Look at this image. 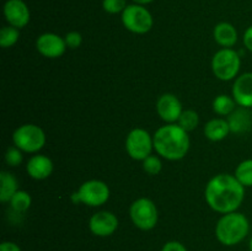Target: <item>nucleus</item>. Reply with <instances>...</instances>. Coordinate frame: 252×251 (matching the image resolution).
<instances>
[{"label":"nucleus","instance_id":"1","mask_svg":"<svg viewBox=\"0 0 252 251\" xmlns=\"http://www.w3.org/2000/svg\"><path fill=\"white\" fill-rule=\"evenodd\" d=\"M206 201L213 211L226 214L236 212L245 197V187L235 176L219 174L206 187Z\"/></svg>","mask_w":252,"mask_h":251},{"label":"nucleus","instance_id":"2","mask_svg":"<svg viewBox=\"0 0 252 251\" xmlns=\"http://www.w3.org/2000/svg\"><path fill=\"white\" fill-rule=\"evenodd\" d=\"M154 149L160 157L167 160H180L185 157L189 149V137L179 125L169 123L155 132Z\"/></svg>","mask_w":252,"mask_h":251},{"label":"nucleus","instance_id":"3","mask_svg":"<svg viewBox=\"0 0 252 251\" xmlns=\"http://www.w3.org/2000/svg\"><path fill=\"white\" fill-rule=\"evenodd\" d=\"M250 231L249 219L239 212L226 213L218 220L216 226V236L220 244L234 246L240 244Z\"/></svg>","mask_w":252,"mask_h":251},{"label":"nucleus","instance_id":"4","mask_svg":"<svg viewBox=\"0 0 252 251\" xmlns=\"http://www.w3.org/2000/svg\"><path fill=\"white\" fill-rule=\"evenodd\" d=\"M240 56L231 48H223L214 54L212 59V70L214 75L223 81L233 80L240 70Z\"/></svg>","mask_w":252,"mask_h":251},{"label":"nucleus","instance_id":"5","mask_svg":"<svg viewBox=\"0 0 252 251\" xmlns=\"http://www.w3.org/2000/svg\"><path fill=\"white\" fill-rule=\"evenodd\" d=\"M15 147L25 153H37L46 144V134L36 125L20 126L12 134Z\"/></svg>","mask_w":252,"mask_h":251},{"label":"nucleus","instance_id":"6","mask_svg":"<svg viewBox=\"0 0 252 251\" xmlns=\"http://www.w3.org/2000/svg\"><path fill=\"white\" fill-rule=\"evenodd\" d=\"M122 22L128 31L138 34L149 32L154 24L149 10L138 4L127 5L122 12Z\"/></svg>","mask_w":252,"mask_h":251},{"label":"nucleus","instance_id":"7","mask_svg":"<svg viewBox=\"0 0 252 251\" xmlns=\"http://www.w3.org/2000/svg\"><path fill=\"white\" fill-rule=\"evenodd\" d=\"M129 214L133 224L140 230H152L159 219L157 206L149 198H139L133 202Z\"/></svg>","mask_w":252,"mask_h":251},{"label":"nucleus","instance_id":"8","mask_svg":"<svg viewBox=\"0 0 252 251\" xmlns=\"http://www.w3.org/2000/svg\"><path fill=\"white\" fill-rule=\"evenodd\" d=\"M154 142L149 133L143 128H134L126 139V149L128 155L134 160H144L152 153Z\"/></svg>","mask_w":252,"mask_h":251},{"label":"nucleus","instance_id":"9","mask_svg":"<svg viewBox=\"0 0 252 251\" xmlns=\"http://www.w3.org/2000/svg\"><path fill=\"white\" fill-rule=\"evenodd\" d=\"M80 202L86 206L98 207L105 204L110 198V188L107 185L100 180H90L84 182L78 191Z\"/></svg>","mask_w":252,"mask_h":251},{"label":"nucleus","instance_id":"10","mask_svg":"<svg viewBox=\"0 0 252 251\" xmlns=\"http://www.w3.org/2000/svg\"><path fill=\"white\" fill-rule=\"evenodd\" d=\"M89 228L91 233L96 236L106 238L110 236L117 230L118 218L108 211H101L94 214L89 221Z\"/></svg>","mask_w":252,"mask_h":251},{"label":"nucleus","instance_id":"11","mask_svg":"<svg viewBox=\"0 0 252 251\" xmlns=\"http://www.w3.org/2000/svg\"><path fill=\"white\" fill-rule=\"evenodd\" d=\"M36 48L42 56L47 58H59L65 52L66 43L64 38H62L58 34L47 32L37 38Z\"/></svg>","mask_w":252,"mask_h":251},{"label":"nucleus","instance_id":"12","mask_svg":"<svg viewBox=\"0 0 252 251\" xmlns=\"http://www.w3.org/2000/svg\"><path fill=\"white\" fill-rule=\"evenodd\" d=\"M4 16L10 26L22 29L30 22V9L22 0H6L4 5Z\"/></svg>","mask_w":252,"mask_h":251},{"label":"nucleus","instance_id":"13","mask_svg":"<svg viewBox=\"0 0 252 251\" xmlns=\"http://www.w3.org/2000/svg\"><path fill=\"white\" fill-rule=\"evenodd\" d=\"M157 111L160 118L166 123H174L179 121L180 116L184 112L181 101L172 94H164L160 96L157 102Z\"/></svg>","mask_w":252,"mask_h":251},{"label":"nucleus","instance_id":"14","mask_svg":"<svg viewBox=\"0 0 252 251\" xmlns=\"http://www.w3.org/2000/svg\"><path fill=\"white\" fill-rule=\"evenodd\" d=\"M233 97L241 107H252V73H244L236 78L233 85Z\"/></svg>","mask_w":252,"mask_h":251},{"label":"nucleus","instance_id":"15","mask_svg":"<svg viewBox=\"0 0 252 251\" xmlns=\"http://www.w3.org/2000/svg\"><path fill=\"white\" fill-rule=\"evenodd\" d=\"M26 171L34 180H44L51 176L53 171V162L46 155H33L27 161Z\"/></svg>","mask_w":252,"mask_h":251},{"label":"nucleus","instance_id":"16","mask_svg":"<svg viewBox=\"0 0 252 251\" xmlns=\"http://www.w3.org/2000/svg\"><path fill=\"white\" fill-rule=\"evenodd\" d=\"M214 39L219 46L224 48H230L238 42V31L229 22H220L214 27Z\"/></svg>","mask_w":252,"mask_h":251},{"label":"nucleus","instance_id":"17","mask_svg":"<svg viewBox=\"0 0 252 251\" xmlns=\"http://www.w3.org/2000/svg\"><path fill=\"white\" fill-rule=\"evenodd\" d=\"M229 132H230V126L228 121L223 118H214L204 126V134L209 140H213V142L224 139L229 134Z\"/></svg>","mask_w":252,"mask_h":251},{"label":"nucleus","instance_id":"18","mask_svg":"<svg viewBox=\"0 0 252 251\" xmlns=\"http://www.w3.org/2000/svg\"><path fill=\"white\" fill-rule=\"evenodd\" d=\"M229 126L230 130L234 133H243L246 132L251 128L252 118L251 113L249 112L248 108L243 107L240 110H235L230 116H229Z\"/></svg>","mask_w":252,"mask_h":251},{"label":"nucleus","instance_id":"19","mask_svg":"<svg viewBox=\"0 0 252 251\" xmlns=\"http://www.w3.org/2000/svg\"><path fill=\"white\" fill-rule=\"evenodd\" d=\"M0 184H1L0 185V201L2 203H6V202H10L12 196L19 191L17 189V180L10 172L2 171L0 174Z\"/></svg>","mask_w":252,"mask_h":251},{"label":"nucleus","instance_id":"20","mask_svg":"<svg viewBox=\"0 0 252 251\" xmlns=\"http://www.w3.org/2000/svg\"><path fill=\"white\" fill-rule=\"evenodd\" d=\"M236 101L228 95H219L213 101L214 112L220 116H230L235 111Z\"/></svg>","mask_w":252,"mask_h":251},{"label":"nucleus","instance_id":"21","mask_svg":"<svg viewBox=\"0 0 252 251\" xmlns=\"http://www.w3.org/2000/svg\"><path fill=\"white\" fill-rule=\"evenodd\" d=\"M234 176L244 187L252 186V159H248L241 161L235 169Z\"/></svg>","mask_w":252,"mask_h":251},{"label":"nucleus","instance_id":"22","mask_svg":"<svg viewBox=\"0 0 252 251\" xmlns=\"http://www.w3.org/2000/svg\"><path fill=\"white\" fill-rule=\"evenodd\" d=\"M10 206L17 213H25L31 206V196L26 191H19L10 199Z\"/></svg>","mask_w":252,"mask_h":251},{"label":"nucleus","instance_id":"23","mask_svg":"<svg viewBox=\"0 0 252 251\" xmlns=\"http://www.w3.org/2000/svg\"><path fill=\"white\" fill-rule=\"evenodd\" d=\"M19 29L14 26H5L0 31V44L2 48H9L19 41Z\"/></svg>","mask_w":252,"mask_h":251},{"label":"nucleus","instance_id":"24","mask_svg":"<svg viewBox=\"0 0 252 251\" xmlns=\"http://www.w3.org/2000/svg\"><path fill=\"white\" fill-rule=\"evenodd\" d=\"M179 126L181 128H184L186 132H189V130H193L194 128L198 126L199 117L198 113L193 110H186L181 113L179 118Z\"/></svg>","mask_w":252,"mask_h":251},{"label":"nucleus","instance_id":"25","mask_svg":"<svg viewBox=\"0 0 252 251\" xmlns=\"http://www.w3.org/2000/svg\"><path fill=\"white\" fill-rule=\"evenodd\" d=\"M143 167H144L145 172H148L149 175H158L161 171V160L154 155H149L147 159L143 160Z\"/></svg>","mask_w":252,"mask_h":251},{"label":"nucleus","instance_id":"26","mask_svg":"<svg viewBox=\"0 0 252 251\" xmlns=\"http://www.w3.org/2000/svg\"><path fill=\"white\" fill-rule=\"evenodd\" d=\"M22 150L19 149L17 147H10L7 148L6 153H5V161L9 166H19L22 162Z\"/></svg>","mask_w":252,"mask_h":251},{"label":"nucleus","instance_id":"27","mask_svg":"<svg viewBox=\"0 0 252 251\" xmlns=\"http://www.w3.org/2000/svg\"><path fill=\"white\" fill-rule=\"evenodd\" d=\"M102 7L108 14H118L123 12V10L127 7L126 0H103Z\"/></svg>","mask_w":252,"mask_h":251},{"label":"nucleus","instance_id":"28","mask_svg":"<svg viewBox=\"0 0 252 251\" xmlns=\"http://www.w3.org/2000/svg\"><path fill=\"white\" fill-rule=\"evenodd\" d=\"M64 41H65L66 47H69V48L71 49H75L78 48V47L81 44V42H83V37H81V34L79 33V32L71 31L65 34Z\"/></svg>","mask_w":252,"mask_h":251},{"label":"nucleus","instance_id":"29","mask_svg":"<svg viewBox=\"0 0 252 251\" xmlns=\"http://www.w3.org/2000/svg\"><path fill=\"white\" fill-rule=\"evenodd\" d=\"M161 251H187L186 246L184 244H181L180 241H167L166 244H164Z\"/></svg>","mask_w":252,"mask_h":251},{"label":"nucleus","instance_id":"30","mask_svg":"<svg viewBox=\"0 0 252 251\" xmlns=\"http://www.w3.org/2000/svg\"><path fill=\"white\" fill-rule=\"evenodd\" d=\"M0 251H22V250L16 243H12V241H4V243L0 244Z\"/></svg>","mask_w":252,"mask_h":251},{"label":"nucleus","instance_id":"31","mask_svg":"<svg viewBox=\"0 0 252 251\" xmlns=\"http://www.w3.org/2000/svg\"><path fill=\"white\" fill-rule=\"evenodd\" d=\"M244 44L249 51L252 52V26L249 27L244 33Z\"/></svg>","mask_w":252,"mask_h":251},{"label":"nucleus","instance_id":"32","mask_svg":"<svg viewBox=\"0 0 252 251\" xmlns=\"http://www.w3.org/2000/svg\"><path fill=\"white\" fill-rule=\"evenodd\" d=\"M133 1L138 5H147V4H149V2L154 1V0H133Z\"/></svg>","mask_w":252,"mask_h":251},{"label":"nucleus","instance_id":"33","mask_svg":"<svg viewBox=\"0 0 252 251\" xmlns=\"http://www.w3.org/2000/svg\"><path fill=\"white\" fill-rule=\"evenodd\" d=\"M249 248H250V251H252V238L250 239V244H249Z\"/></svg>","mask_w":252,"mask_h":251}]
</instances>
